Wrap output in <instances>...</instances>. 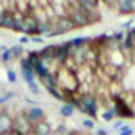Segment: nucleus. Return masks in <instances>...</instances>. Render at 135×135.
Segmentation results:
<instances>
[{"label":"nucleus","instance_id":"a211bd4d","mask_svg":"<svg viewBox=\"0 0 135 135\" xmlns=\"http://www.w3.org/2000/svg\"><path fill=\"white\" fill-rule=\"evenodd\" d=\"M7 81L9 83H16L18 81V74L15 72L13 69H7Z\"/></svg>","mask_w":135,"mask_h":135},{"label":"nucleus","instance_id":"dca6fc26","mask_svg":"<svg viewBox=\"0 0 135 135\" xmlns=\"http://www.w3.org/2000/svg\"><path fill=\"white\" fill-rule=\"evenodd\" d=\"M70 133V130L67 128V124H58V128L54 130V135H67Z\"/></svg>","mask_w":135,"mask_h":135},{"label":"nucleus","instance_id":"412c9836","mask_svg":"<svg viewBox=\"0 0 135 135\" xmlns=\"http://www.w3.org/2000/svg\"><path fill=\"white\" fill-rule=\"evenodd\" d=\"M13 95H15L13 92H7V94H4V95H0V104H6L7 101H11Z\"/></svg>","mask_w":135,"mask_h":135},{"label":"nucleus","instance_id":"f3484780","mask_svg":"<svg viewBox=\"0 0 135 135\" xmlns=\"http://www.w3.org/2000/svg\"><path fill=\"white\" fill-rule=\"evenodd\" d=\"M27 88H29V92L31 94H34V95H40V86H38V81H34V83H29L27 85Z\"/></svg>","mask_w":135,"mask_h":135},{"label":"nucleus","instance_id":"4468645a","mask_svg":"<svg viewBox=\"0 0 135 135\" xmlns=\"http://www.w3.org/2000/svg\"><path fill=\"white\" fill-rule=\"evenodd\" d=\"M81 126H83L85 130H94V128H95V119H92V117H85L83 121H81Z\"/></svg>","mask_w":135,"mask_h":135},{"label":"nucleus","instance_id":"b1692460","mask_svg":"<svg viewBox=\"0 0 135 135\" xmlns=\"http://www.w3.org/2000/svg\"><path fill=\"white\" fill-rule=\"evenodd\" d=\"M29 42H31V38H29V36H25V34L20 38V45H25V43H29Z\"/></svg>","mask_w":135,"mask_h":135},{"label":"nucleus","instance_id":"9d476101","mask_svg":"<svg viewBox=\"0 0 135 135\" xmlns=\"http://www.w3.org/2000/svg\"><path fill=\"white\" fill-rule=\"evenodd\" d=\"M16 2V11L20 15H31V7H29V0H15Z\"/></svg>","mask_w":135,"mask_h":135},{"label":"nucleus","instance_id":"4be33fe9","mask_svg":"<svg viewBox=\"0 0 135 135\" xmlns=\"http://www.w3.org/2000/svg\"><path fill=\"white\" fill-rule=\"evenodd\" d=\"M6 6H4V2H0V25H2V20H4V16H6Z\"/></svg>","mask_w":135,"mask_h":135},{"label":"nucleus","instance_id":"aec40b11","mask_svg":"<svg viewBox=\"0 0 135 135\" xmlns=\"http://www.w3.org/2000/svg\"><path fill=\"white\" fill-rule=\"evenodd\" d=\"M117 135H133V128H130V126H123L121 130H119V133Z\"/></svg>","mask_w":135,"mask_h":135},{"label":"nucleus","instance_id":"6e6552de","mask_svg":"<svg viewBox=\"0 0 135 135\" xmlns=\"http://www.w3.org/2000/svg\"><path fill=\"white\" fill-rule=\"evenodd\" d=\"M15 15H16V13H6V16H4V20H2V25H0V27L15 31Z\"/></svg>","mask_w":135,"mask_h":135},{"label":"nucleus","instance_id":"20e7f679","mask_svg":"<svg viewBox=\"0 0 135 135\" xmlns=\"http://www.w3.org/2000/svg\"><path fill=\"white\" fill-rule=\"evenodd\" d=\"M69 18H70V22L74 23V29H79V27H86V25H90L88 16H86V9H83V7L72 11V13L69 15Z\"/></svg>","mask_w":135,"mask_h":135},{"label":"nucleus","instance_id":"9b49d317","mask_svg":"<svg viewBox=\"0 0 135 135\" xmlns=\"http://www.w3.org/2000/svg\"><path fill=\"white\" fill-rule=\"evenodd\" d=\"M60 114H61L65 119H69V117H72V115L76 114V108H74L72 104H69V103H63L61 108H60Z\"/></svg>","mask_w":135,"mask_h":135},{"label":"nucleus","instance_id":"5701e85b","mask_svg":"<svg viewBox=\"0 0 135 135\" xmlns=\"http://www.w3.org/2000/svg\"><path fill=\"white\" fill-rule=\"evenodd\" d=\"M123 126H124V124H123V119H119V121H114V130H117V132H119Z\"/></svg>","mask_w":135,"mask_h":135},{"label":"nucleus","instance_id":"1a4fd4ad","mask_svg":"<svg viewBox=\"0 0 135 135\" xmlns=\"http://www.w3.org/2000/svg\"><path fill=\"white\" fill-rule=\"evenodd\" d=\"M78 4H79V7L88 11H97L99 7V0H78Z\"/></svg>","mask_w":135,"mask_h":135},{"label":"nucleus","instance_id":"39448f33","mask_svg":"<svg viewBox=\"0 0 135 135\" xmlns=\"http://www.w3.org/2000/svg\"><path fill=\"white\" fill-rule=\"evenodd\" d=\"M115 9L121 15H132L135 13V0H117Z\"/></svg>","mask_w":135,"mask_h":135},{"label":"nucleus","instance_id":"423d86ee","mask_svg":"<svg viewBox=\"0 0 135 135\" xmlns=\"http://www.w3.org/2000/svg\"><path fill=\"white\" fill-rule=\"evenodd\" d=\"M31 135H54V130H52V126L47 123V121H42V123H38V124L32 126V133Z\"/></svg>","mask_w":135,"mask_h":135},{"label":"nucleus","instance_id":"f03ea898","mask_svg":"<svg viewBox=\"0 0 135 135\" xmlns=\"http://www.w3.org/2000/svg\"><path fill=\"white\" fill-rule=\"evenodd\" d=\"M22 114H23V117H25L32 126L42 123V121H47V114H45V110H43L42 106H29V108L23 110Z\"/></svg>","mask_w":135,"mask_h":135},{"label":"nucleus","instance_id":"393cba45","mask_svg":"<svg viewBox=\"0 0 135 135\" xmlns=\"http://www.w3.org/2000/svg\"><path fill=\"white\" fill-rule=\"evenodd\" d=\"M31 42H36V43H43V36H32Z\"/></svg>","mask_w":135,"mask_h":135},{"label":"nucleus","instance_id":"f8f14e48","mask_svg":"<svg viewBox=\"0 0 135 135\" xmlns=\"http://www.w3.org/2000/svg\"><path fill=\"white\" fill-rule=\"evenodd\" d=\"M47 92L51 94L54 99H58V101H63V103H65V94L61 92V88H60V86H52V88H47Z\"/></svg>","mask_w":135,"mask_h":135},{"label":"nucleus","instance_id":"7ed1b4c3","mask_svg":"<svg viewBox=\"0 0 135 135\" xmlns=\"http://www.w3.org/2000/svg\"><path fill=\"white\" fill-rule=\"evenodd\" d=\"M13 132H16L18 135H31L32 133V124L23 117V114H16V117H13Z\"/></svg>","mask_w":135,"mask_h":135},{"label":"nucleus","instance_id":"f257e3e1","mask_svg":"<svg viewBox=\"0 0 135 135\" xmlns=\"http://www.w3.org/2000/svg\"><path fill=\"white\" fill-rule=\"evenodd\" d=\"M51 23H52L51 36H60V34H65V32H69V31L74 29V23L70 22L69 16H58V18H54ZM51 36H49V38H51Z\"/></svg>","mask_w":135,"mask_h":135},{"label":"nucleus","instance_id":"6ab92c4d","mask_svg":"<svg viewBox=\"0 0 135 135\" xmlns=\"http://www.w3.org/2000/svg\"><path fill=\"white\" fill-rule=\"evenodd\" d=\"M101 117H103L104 121H114V119L117 117V115L114 114V110H104L103 114H101Z\"/></svg>","mask_w":135,"mask_h":135},{"label":"nucleus","instance_id":"ddd939ff","mask_svg":"<svg viewBox=\"0 0 135 135\" xmlns=\"http://www.w3.org/2000/svg\"><path fill=\"white\" fill-rule=\"evenodd\" d=\"M13 60H15V56L11 54L9 49H7V51H4V52H0V63H4V65H9Z\"/></svg>","mask_w":135,"mask_h":135},{"label":"nucleus","instance_id":"2eb2a0df","mask_svg":"<svg viewBox=\"0 0 135 135\" xmlns=\"http://www.w3.org/2000/svg\"><path fill=\"white\" fill-rule=\"evenodd\" d=\"M9 51H11V54L15 56V58H20L22 54H23V45H13V47H9Z\"/></svg>","mask_w":135,"mask_h":135},{"label":"nucleus","instance_id":"0eeeda50","mask_svg":"<svg viewBox=\"0 0 135 135\" xmlns=\"http://www.w3.org/2000/svg\"><path fill=\"white\" fill-rule=\"evenodd\" d=\"M38 81H42L43 85V88L47 90V88H52V86H58V81H56V74L54 72H49V74H45L43 78H40Z\"/></svg>","mask_w":135,"mask_h":135}]
</instances>
